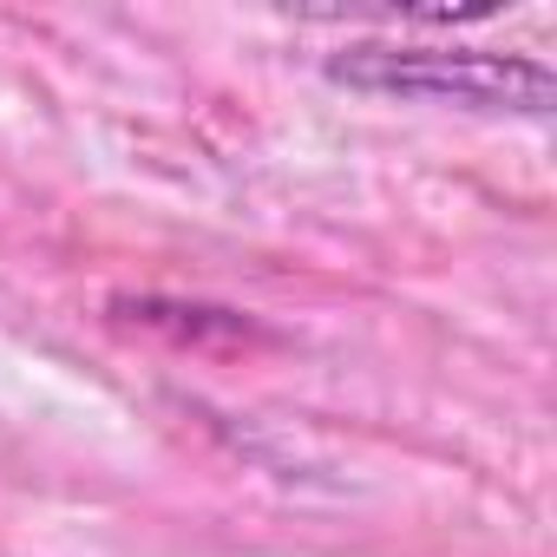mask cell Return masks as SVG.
I'll return each mask as SVG.
<instances>
[{
  "label": "cell",
  "mask_w": 557,
  "mask_h": 557,
  "mask_svg": "<svg viewBox=\"0 0 557 557\" xmlns=\"http://www.w3.org/2000/svg\"><path fill=\"white\" fill-rule=\"evenodd\" d=\"M329 79L355 92L387 99H426V106H466V112H550V66L524 53H479V47H394V40H355L329 60Z\"/></svg>",
  "instance_id": "1"
}]
</instances>
